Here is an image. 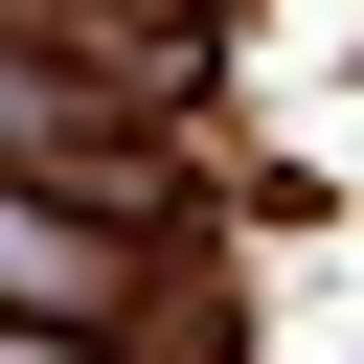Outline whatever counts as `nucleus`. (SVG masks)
Instances as JSON below:
<instances>
[{
	"mask_svg": "<svg viewBox=\"0 0 364 364\" xmlns=\"http://www.w3.org/2000/svg\"><path fill=\"white\" fill-rule=\"evenodd\" d=\"M0 273H23V296H91V228H46V205H0Z\"/></svg>",
	"mask_w": 364,
	"mask_h": 364,
	"instance_id": "1",
	"label": "nucleus"
},
{
	"mask_svg": "<svg viewBox=\"0 0 364 364\" xmlns=\"http://www.w3.org/2000/svg\"><path fill=\"white\" fill-rule=\"evenodd\" d=\"M0 364H68V341H46V318H0Z\"/></svg>",
	"mask_w": 364,
	"mask_h": 364,
	"instance_id": "2",
	"label": "nucleus"
}]
</instances>
